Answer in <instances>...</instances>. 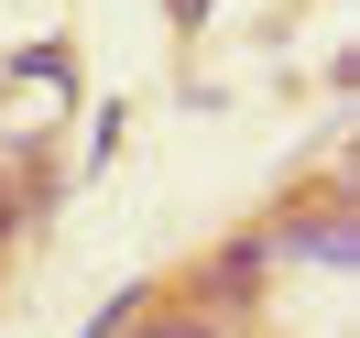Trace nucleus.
Returning <instances> with one entry per match:
<instances>
[{
    "label": "nucleus",
    "mask_w": 360,
    "mask_h": 338,
    "mask_svg": "<svg viewBox=\"0 0 360 338\" xmlns=\"http://www.w3.org/2000/svg\"><path fill=\"white\" fill-rule=\"evenodd\" d=\"M349 207H316V219H284V229H273V240H262V262H328V273H349Z\"/></svg>",
    "instance_id": "obj_1"
},
{
    "label": "nucleus",
    "mask_w": 360,
    "mask_h": 338,
    "mask_svg": "<svg viewBox=\"0 0 360 338\" xmlns=\"http://www.w3.org/2000/svg\"><path fill=\"white\" fill-rule=\"evenodd\" d=\"M142 306H153V294H142V284H120V294H110V306H98V316H88V338H120V327H131V316H142Z\"/></svg>",
    "instance_id": "obj_2"
},
{
    "label": "nucleus",
    "mask_w": 360,
    "mask_h": 338,
    "mask_svg": "<svg viewBox=\"0 0 360 338\" xmlns=\"http://www.w3.org/2000/svg\"><path fill=\"white\" fill-rule=\"evenodd\" d=\"M153 338H219V316H175V327H153Z\"/></svg>",
    "instance_id": "obj_3"
},
{
    "label": "nucleus",
    "mask_w": 360,
    "mask_h": 338,
    "mask_svg": "<svg viewBox=\"0 0 360 338\" xmlns=\"http://www.w3.org/2000/svg\"><path fill=\"white\" fill-rule=\"evenodd\" d=\"M175 22H207V0H175Z\"/></svg>",
    "instance_id": "obj_4"
}]
</instances>
